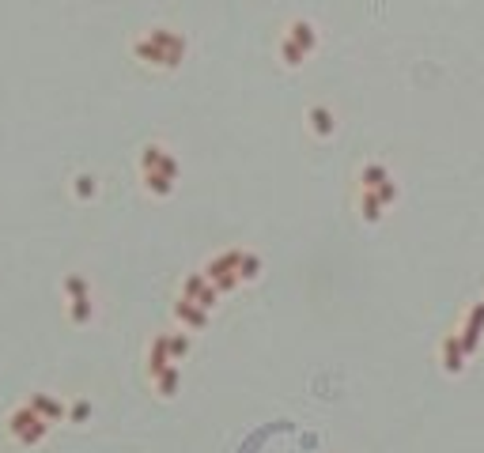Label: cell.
I'll use <instances>...</instances> for the list:
<instances>
[{
  "mask_svg": "<svg viewBox=\"0 0 484 453\" xmlns=\"http://www.w3.org/2000/svg\"><path fill=\"white\" fill-rule=\"evenodd\" d=\"M91 295H80V298H69V317H72V322L76 325H87V322H91Z\"/></svg>",
  "mask_w": 484,
  "mask_h": 453,
  "instance_id": "e0dca14e",
  "label": "cell"
},
{
  "mask_svg": "<svg viewBox=\"0 0 484 453\" xmlns=\"http://www.w3.org/2000/svg\"><path fill=\"white\" fill-rule=\"evenodd\" d=\"M171 344H167V336H156L151 340V348H148V374H159L163 367H171Z\"/></svg>",
  "mask_w": 484,
  "mask_h": 453,
  "instance_id": "4fadbf2b",
  "label": "cell"
},
{
  "mask_svg": "<svg viewBox=\"0 0 484 453\" xmlns=\"http://www.w3.org/2000/svg\"><path fill=\"white\" fill-rule=\"evenodd\" d=\"M306 121H311L314 136H333V129H337L333 110H329V106H311V110H306Z\"/></svg>",
  "mask_w": 484,
  "mask_h": 453,
  "instance_id": "30bf717a",
  "label": "cell"
},
{
  "mask_svg": "<svg viewBox=\"0 0 484 453\" xmlns=\"http://www.w3.org/2000/svg\"><path fill=\"white\" fill-rule=\"evenodd\" d=\"M480 336H484V302H473V310L466 314V325H461V348H466V355H473V351L480 348Z\"/></svg>",
  "mask_w": 484,
  "mask_h": 453,
  "instance_id": "8992f818",
  "label": "cell"
},
{
  "mask_svg": "<svg viewBox=\"0 0 484 453\" xmlns=\"http://www.w3.org/2000/svg\"><path fill=\"white\" fill-rule=\"evenodd\" d=\"M91 419V401H76L69 408V423H87Z\"/></svg>",
  "mask_w": 484,
  "mask_h": 453,
  "instance_id": "603a6c76",
  "label": "cell"
},
{
  "mask_svg": "<svg viewBox=\"0 0 484 453\" xmlns=\"http://www.w3.org/2000/svg\"><path fill=\"white\" fill-rule=\"evenodd\" d=\"M386 182H390V170L382 167V163H367V167L359 170V185H363V189H371V193L382 189Z\"/></svg>",
  "mask_w": 484,
  "mask_h": 453,
  "instance_id": "5bb4252c",
  "label": "cell"
},
{
  "mask_svg": "<svg viewBox=\"0 0 484 453\" xmlns=\"http://www.w3.org/2000/svg\"><path fill=\"white\" fill-rule=\"evenodd\" d=\"M64 295H69V298H80V295H91V287H87L83 276H64Z\"/></svg>",
  "mask_w": 484,
  "mask_h": 453,
  "instance_id": "44dd1931",
  "label": "cell"
},
{
  "mask_svg": "<svg viewBox=\"0 0 484 453\" xmlns=\"http://www.w3.org/2000/svg\"><path fill=\"white\" fill-rule=\"evenodd\" d=\"M359 212H363V219H367V223H379L382 212H386V204L379 201V193L363 189V193H359Z\"/></svg>",
  "mask_w": 484,
  "mask_h": 453,
  "instance_id": "9a60e30c",
  "label": "cell"
},
{
  "mask_svg": "<svg viewBox=\"0 0 484 453\" xmlns=\"http://www.w3.org/2000/svg\"><path fill=\"white\" fill-rule=\"evenodd\" d=\"M35 412L46 419V423H61V419H69V408H64L57 396H50V393H30V401H27Z\"/></svg>",
  "mask_w": 484,
  "mask_h": 453,
  "instance_id": "ba28073f",
  "label": "cell"
},
{
  "mask_svg": "<svg viewBox=\"0 0 484 453\" xmlns=\"http://www.w3.org/2000/svg\"><path fill=\"white\" fill-rule=\"evenodd\" d=\"M238 261H242V253H238V249H227V253H219V257L208 261L201 272L216 283L219 295H227V291H235V287L242 283V280H238Z\"/></svg>",
  "mask_w": 484,
  "mask_h": 453,
  "instance_id": "3957f363",
  "label": "cell"
},
{
  "mask_svg": "<svg viewBox=\"0 0 484 453\" xmlns=\"http://www.w3.org/2000/svg\"><path fill=\"white\" fill-rule=\"evenodd\" d=\"M280 61L288 64V69H299V64L306 61V53H303L299 46H295V42H292L288 35H284V42H280Z\"/></svg>",
  "mask_w": 484,
  "mask_h": 453,
  "instance_id": "ac0fdd59",
  "label": "cell"
},
{
  "mask_svg": "<svg viewBox=\"0 0 484 453\" xmlns=\"http://www.w3.org/2000/svg\"><path fill=\"white\" fill-rule=\"evenodd\" d=\"M144 189L151 196H171L174 193V178H167V174H156V170H148L144 174Z\"/></svg>",
  "mask_w": 484,
  "mask_h": 453,
  "instance_id": "2e32d148",
  "label": "cell"
},
{
  "mask_svg": "<svg viewBox=\"0 0 484 453\" xmlns=\"http://www.w3.org/2000/svg\"><path fill=\"white\" fill-rule=\"evenodd\" d=\"M72 189H76V196H80V201H91V196H95V178H91V174H80Z\"/></svg>",
  "mask_w": 484,
  "mask_h": 453,
  "instance_id": "7402d4cb",
  "label": "cell"
},
{
  "mask_svg": "<svg viewBox=\"0 0 484 453\" xmlns=\"http://www.w3.org/2000/svg\"><path fill=\"white\" fill-rule=\"evenodd\" d=\"M133 53H137V61L151 64V69H178L185 57V38L167 27H151L144 38L133 42Z\"/></svg>",
  "mask_w": 484,
  "mask_h": 453,
  "instance_id": "6da1fadb",
  "label": "cell"
},
{
  "mask_svg": "<svg viewBox=\"0 0 484 453\" xmlns=\"http://www.w3.org/2000/svg\"><path fill=\"white\" fill-rule=\"evenodd\" d=\"M174 317H178L182 329H190V333H201V329L208 325V310L197 306L193 298H178V302H174Z\"/></svg>",
  "mask_w": 484,
  "mask_h": 453,
  "instance_id": "52a82bcc",
  "label": "cell"
},
{
  "mask_svg": "<svg viewBox=\"0 0 484 453\" xmlns=\"http://www.w3.org/2000/svg\"><path fill=\"white\" fill-rule=\"evenodd\" d=\"M288 38L295 42V46H299L306 57H311V53L318 49V35H314V27L306 23V19H295V23L288 27Z\"/></svg>",
  "mask_w": 484,
  "mask_h": 453,
  "instance_id": "9c48e42d",
  "label": "cell"
},
{
  "mask_svg": "<svg viewBox=\"0 0 484 453\" xmlns=\"http://www.w3.org/2000/svg\"><path fill=\"white\" fill-rule=\"evenodd\" d=\"M8 435H12V442H19V446H38V442L50 435V423L30 404H19L16 412L8 416Z\"/></svg>",
  "mask_w": 484,
  "mask_h": 453,
  "instance_id": "7a4b0ae2",
  "label": "cell"
},
{
  "mask_svg": "<svg viewBox=\"0 0 484 453\" xmlns=\"http://www.w3.org/2000/svg\"><path fill=\"white\" fill-rule=\"evenodd\" d=\"M375 193H379V201L386 204V208L398 201V185H393V182H386V185H382V189H375Z\"/></svg>",
  "mask_w": 484,
  "mask_h": 453,
  "instance_id": "cb8c5ba5",
  "label": "cell"
},
{
  "mask_svg": "<svg viewBox=\"0 0 484 453\" xmlns=\"http://www.w3.org/2000/svg\"><path fill=\"white\" fill-rule=\"evenodd\" d=\"M151 382H156V393L159 396H174V393H178V382H182L178 363H171V367H163L159 374H151Z\"/></svg>",
  "mask_w": 484,
  "mask_h": 453,
  "instance_id": "7c38bea8",
  "label": "cell"
},
{
  "mask_svg": "<svg viewBox=\"0 0 484 453\" xmlns=\"http://www.w3.org/2000/svg\"><path fill=\"white\" fill-rule=\"evenodd\" d=\"M148 170L167 174V178L178 182V159H174L167 148H159V143H148V148L140 151V174H148Z\"/></svg>",
  "mask_w": 484,
  "mask_h": 453,
  "instance_id": "277c9868",
  "label": "cell"
},
{
  "mask_svg": "<svg viewBox=\"0 0 484 453\" xmlns=\"http://www.w3.org/2000/svg\"><path fill=\"white\" fill-rule=\"evenodd\" d=\"M258 276H261V257H254V253H242V261H238V280L250 283V280H258Z\"/></svg>",
  "mask_w": 484,
  "mask_h": 453,
  "instance_id": "d6986e66",
  "label": "cell"
},
{
  "mask_svg": "<svg viewBox=\"0 0 484 453\" xmlns=\"http://www.w3.org/2000/svg\"><path fill=\"white\" fill-rule=\"evenodd\" d=\"M167 344H171V359L174 363H182L185 355H190V336H185V333H171Z\"/></svg>",
  "mask_w": 484,
  "mask_h": 453,
  "instance_id": "ffe728a7",
  "label": "cell"
},
{
  "mask_svg": "<svg viewBox=\"0 0 484 453\" xmlns=\"http://www.w3.org/2000/svg\"><path fill=\"white\" fill-rule=\"evenodd\" d=\"M182 298H193L197 306L212 310L219 302V291H216V283H208L204 272H193V276H185V283H182Z\"/></svg>",
  "mask_w": 484,
  "mask_h": 453,
  "instance_id": "5b68a950",
  "label": "cell"
},
{
  "mask_svg": "<svg viewBox=\"0 0 484 453\" xmlns=\"http://www.w3.org/2000/svg\"><path fill=\"white\" fill-rule=\"evenodd\" d=\"M466 348H461V340L458 336H446L443 340V367L446 374H461V367H466Z\"/></svg>",
  "mask_w": 484,
  "mask_h": 453,
  "instance_id": "8fae6325",
  "label": "cell"
}]
</instances>
